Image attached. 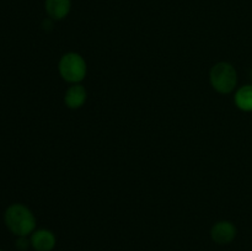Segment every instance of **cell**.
Returning a JSON list of instances; mask_svg holds the SVG:
<instances>
[{
	"label": "cell",
	"instance_id": "1",
	"mask_svg": "<svg viewBox=\"0 0 252 251\" xmlns=\"http://www.w3.org/2000/svg\"><path fill=\"white\" fill-rule=\"evenodd\" d=\"M7 229L16 236H27L36 228V218L33 213L24 204L15 203L7 207L4 214Z\"/></svg>",
	"mask_w": 252,
	"mask_h": 251
},
{
	"label": "cell",
	"instance_id": "2",
	"mask_svg": "<svg viewBox=\"0 0 252 251\" xmlns=\"http://www.w3.org/2000/svg\"><path fill=\"white\" fill-rule=\"evenodd\" d=\"M212 86L220 94H229L235 89L238 74L235 68L229 63H218L211 70Z\"/></svg>",
	"mask_w": 252,
	"mask_h": 251
},
{
	"label": "cell",
	"instance_id": "3",
	"mask_svg": "<svg viewBox=\"0 0 252 251\" xmlns=\"http://www.w3.org/2000/svg\"><path fill=\"white\" fill-rule=\"evenodd\" d=\"M59 73L65 81L79 83L86 75V63L78 53H66L59 62Z\"/></svg>",
	"mask_w": 252,
	"mask_h": 251
},
{
	"label": "cell",
	"instance_id": "4",
	"mask_svg": "<svg viewBox=\"0 0 252 251\" xmlns=\"http://www.w3.org/2000/svg\"><path fill=\"white\" fill-rule=\"evenodd\" d=\"M211 236L213 241L220 245H225V244L231 243L236 236V228L233 223L230 221H219L216 225L212 228Z\"/></svg>",
	"mask_w": 252,
	"mask_h": 251
},
{
	"label": "cell",
	"instance_id": "5",
	"mask_svg": "<svg viewBox=\"0 0 252 251\" xmlns=\"http://www.w3.org/2000/svg\"><path fill=\"white\" fill-rule=\"evenodd\" d=\"M31 246L36 251H51L56 246V236L47 229H39L32 233Z\"/></svg>",
	"mask_w": 252,
	"mask_h": 251
},
{
	"label": "cell",
	"instance_id": "6",
	"mask_svg": "<svg viewBox=\"0 0 252 251\" xmlns=\"http://www.w3.org/2000/svg\"><path fill=\"white\" fill-rule=\"evenodd\" d=\"M44 7L51 19L62 20L70 11L71 0H46Z\"/></svg>",
	"mask_w": 252,
	"mask_h": 251
},
{
	"label": "cell",
	"instance_id": "7",
	"mask_svg": "<svg viewBox=\"0 0 252 251\" xmlns=\"http://www.w3.org/2000/svg\"><path fill=\"white\" fill-rule=\"evenodd\" d=\"M86 96H88V94H86L85 88L83 85L75 84V85L70 86L68 89V91L65 93L64 101H65V105L69 108H79L86 101Z\"/></svg>",
	"mask_w": 252,
	"mask_h": 251
},
{
	"label": "cell",
	"instance_id": "8",
	"mask_svg": "<svg viewBox=\"0 0 252 251\" xmlns=\"http://www.w3.org/2000/svg\"><path fill=\"white\" fill-rule=\"evenodd\" d=\"M235 103L240 110L252 111V85H245L238 90L235 95Z\"/></svg>",
	"mask_w": 252,
	"mask_h": 251
},
{
	"label": "cell",
	"instance_id": "9",
	"mask_svg": "<svg viewBox=\"0 0 252 251\" xmlns=\"http://www.w3.org/2000/svg\"><path fill=\"white\" fill-rule=\"evenodd\" d=\"M30 245H31V241L26 236H17V240L15 243V246H16L17 250L26 251L30 248Z\"/></svg>",
	"mask_w": 252,
	"mask_h": 251
},
{
	"label": "cell",
	"instance_id": "10",
	"mask_svg": "<svg viewBox=\"0 0 252 251\" xmlns=\"http://www.w3.org/2000/svg\"><path fill=\"white\" fill-rule=\"evenodd\" d=\"M251 76H252V71H251Z\"/></svg>",
	"mask_w": 252,
	"mask_h": 251
},
{
	"label": "cell",
	"instance_id": "11",
	"mask_svg": "<svg viewBox=\"0 0 252 251\" xmlns=\"http://www.w3.org/2000/svg\"><path fill=\"white\" fill-rule=\"evenodd\" d=\"M0 251H1V250H0Z\"/></svg>",
	"mask_w": 252,
	"mask_h": 251
}]
</instances>
